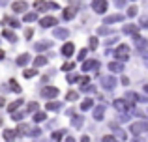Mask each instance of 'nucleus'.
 Returning a JSON list of instances; mask_svg holds the SVG:
<instances>
[{
	"label": "nucleus",
	"mask_w": 148,
	"mask_h": 142,
	"mask_svg": "<svg viewBox=\"0 0 148 142\" xmlns=\"http://www.w3.org/2000/svg\"><path fill=\"white\" fill-rule=\"evenodd\" d=\"M36 19H38V15H36V13H26V15H25V21H26V22L36 21Z\"/></svg>",
	"instance_id": "27"
},
{
	"label": "nucleus",
	"mask_w": 148,
	"mask_h": 142,
	"mask_svg": "<svg viewBox=\"0 0 148 142\" xmlns=\"http://www.w3.org/2000/svg\"><path fill=\"white\" fill-rule=\"evenodd\" d=\"M114 107H116L118 110H126L130 105H127V103L124 101V99H116V101H114Z\"/></svg>",
	"instance_id": "12"
},
{
	"label": "nucleus",
	"mask_w": 148,
	"mask_h": 142,
	"mask_svg": "<svg viewBox=\"0 0 148 142\" xmlns=\"http://www.w3.org/2000/svg\"><path fill=\"white\" fill-rule=\"evenodd\" d=\"M81 142H90V137H86V135H84L83 139H81Z\"/></svg>",
	"instance_id": "48"
},
{
	"label": "nucleus",
	"mask_w": 148,
	"mask_h": 142,
	"mask_svg": "<svg viewBox=\"0 0 148 142\" xmlns=\"http://www.w3.org/2000/svg\"><path fill=\"white\" fill-rule=\"evenodd\" d=\"M88 80H90L88 77H81V79H79V82H81V84H88Z\"/></svg>",
	"instance_id": "41"
},
{
	"label": "nucleus",
	"mask_w": 148,
	"mask_h": 142,
	"mask_svg": "<svg viewBox=\"0 0 148 142\" xmlns=\"http://www.w3.org/2000/svg\"><path fill=\"white\" fill-rule=\"evenodd\" d=\"M4 105H6V99H4V97H0V107H4Z\"/></svg>",
	"instance_id": "49"
},
{
	"label": "nucleus",
	"mask_w": 148,
	"mask_h": 142,
	"mask_svg": "<svg viewBox=\"0 0 148 142\" xmlns=\"http://www.w3.org/2000/svg\"><path fill=\"white\" fill-rule=\"evenodd\" d=\"M36 109H38V103H30V105L26 107V112H34Z\"/></svg>",
	"instance_id": "31"
},
{
	"label": "nucleus",
	"mask_w": 148,
	"mask_h": 142,
	"mask_svg": "<svg viewBox=\"0 0 148 142\" xmlns=\"http://www.w3.org/2000/svg\"><path fill=\"white\" fill-rule=\"evenodd\" d=\"M114 2H116V6H118V7H122L124 4H126V0H114Z\"/></svg>",
	"instance_id": "45"
},
{
	"label": "nucleus",
	"mask_w": 148,
	"mask_h": 142,
	"mask_svg": "<svg viewBox=\"0 0 148 142\" xmlns=\"http://www.w3.org/2000/svg\"><path fill=\"white\" fill-rule=\"evenodd\" d=\"M92 107H94V101H92V99H84L83 105H81V109H83V110H88V109H92Z\"/></svg>",
	"instance_id": "19"
},
{
	"label": "nucleus",
	"mask_w": 148,
	"mask_h": 142,
	"mask_svg": "<svg viewBox=\"0 0 148 142\" xmlns=\"http://www.w3.org/2000/svg\"><path fill=\"white\" fill-rule=\"evenodd\" d=\"M4 58V51H0V60H2Z\"/></svg>",
	"instance_id": "51"
},
{
	"label": "nucleus",
	"mask_w": 148,
	"mask_h": 142,
	"mask_svg": "<svg viewBox=\"0 0 148 142\" xmlns=\"http://www.w3.org/2000/svg\"><path fill=\"white\" fill-rule=\"evenodd\" d=\"M137 11H139V10L133 6V7H130V10H127V15H131V17H133V15H137Z\"/></svg>",
	"instance_id": "36"
},
{
	"label": "nucleus",
	"mask_w": 148,
	"mask_h": 142,
	"mask_svg": "<svg viewBox=\"0 0 148 142\" xmlns=\"http://www.w3.org/2000/svg\"><path fill=\"white\" fill-rule=\"evenodd\" d=\"M141 28H146V17H141Z\"/></svg>",
	"instance_id": "44"
},
{
	"label": "nucleus",
	"mask_w": 148,
	"mask_h": 142,
	"mask_svg": "<svg viewBox=\"0 0 148 142\" xmlns=\"http://www.w3.org/2000/svg\"><path fill=\"white\" fill-rule=\"evenodd\" d=\"M122 15H111V17L105 19V24H111V22H116V21H122Z\"/></svg>",
	"instance_id": "16"
},
{
	"label": "nucleus",
	"mask_w": 148,
	"mask_h": 142,
	"mask_svg": "<svg viewBox=\"0 0 148 142\" xmlns=\"http://www.w3.org/2000/svg\"><path fill=\"white\" fill-rule=\"evenodd\" d=\"M133 142H141V140H133Z\"/></svg>",
	"instance_id": "53"
},
{
	"label": "nucleus",
	"mask_w": 148,
	"mask_h": 142,
	"mask_svg": "<svg viewBox=\"0 0 148 142\" xmlns=\"http://www.w3.org/2000/svg\"><path fill=\"white\" fill-rule=\"evenodd\" d=\"M23 75H25L26 79H30V77L36 75V69H26V71H23Z\"/></svg>",
	"instance_id": "28"
},
{
	"label": "nucleus",
	"mask_w": 148,
	"mask_h": 142,
	"mask_svg": "<svg viewBox=\"0 0 148 142\" xmlns=\"http://www.w3.org/2000/svg\"><path fill=\"white\" fill-rule=\"evenodd\" d=\"M51 41H43V43H36V51H45V49H49L51 47Z\"/></svg>",
	"instance_id": "18"
},
{
	"label": "nucleus",
	"mask_w": 148,
	"mask_h": 142,
	"mask_svg": "<svg viewBox=\"0 0 148 142\" xmlns=\"http://www.w3.org/2000/svg\"><path fill=\"white\" fill-rule=\"evenodd\" d=\"M30 62V56L28 54H21L17 58V66H25V64H28Z\"/></svg>",
	"instance_id": "15"
},
{
	"label": "nucleus",
	"mask_w": 148,
	"mask_h": 142,
	"mask_svg": "<svg viewBox=\"0 0 148 142\" xmlns=\"http://www.w3.org/2000/svg\"><path fill=\"white\" fill-rule=\"evenodd\" d=\"M11 118H13L15 122H21L23 120V114L21 112H11Z\"/></svg>",
	"instance_id": "30"
},
{
	"label": "nucleus",
	"mask_w": 148,
	"mask_h": 142,
	"mask_svg": "<svg viewBox=\"0 0 148 142\" xmlns=\"http://www.w3.org/2000/svg\"><path fill=\"white\" fill-rule=\"evenodd\" d=\"M62 137H64V131H56V133L53 135V139H54V140H62Z\"/></svg>",
	"instance_id": "33"
},
{
	"label": "nucleus",
	"mask_w": 148,
	"mask_h": 142,
	"mask_svg": "<svg viewBox=\"0 0 148 142\" xmlns=\"http://www.w3.org/2000/svg\"><path fill=\"white\" fill-rule=\"evenodd\" d=\"M66 142H75V139H73V137H68V139H66Z\"/></svg>",
	"instance_id": "50"
},
{
	"label": "nucleus",
	"mask_w": 148,
	"mask_h": 142,
	"mask_svg": "<svg viewBox=\"0 0 148 142\" xmlns=\"http://www.w3.org/2000/svg\"><path fill=\"white\" fill-rule=\"evenodd\" d=\"M68 80H69V82H73V80H77V77L75 75H68Z\"/></svg>",
	"instance_id": "47"
},
{
	"label": "nucleus",
	"mask_w": 148,
	"mask_h": 142,
	"mask_svg": "<svg viewBox=\"0 0 148 142\" xmlns=\"http://www.w3.org/2000/svg\"><path fill=\"white\" fill-rule=\"evenodd\" d=\"M94 67H99V62H84V64H83V71L94 69Z\"/></svg>",
	"instance_id": "14"
},
{
	"label": "nucleus",
	"mask_w": 148,
	"mask_h": 142,
	"mask_svg": "<svg viewBox=\"0 0 148 142\" xmlns=\"http://www.w3.org/2000/svg\"><path fill=\"white\" fill-rule=\"evenodd\" d=\"M109 69H111V71H122V69H124V66H122V64L112 62V64H109Z\"/></svg>",
	"instance_id": "20"
},
{
	"label": "nucleus",
	"mask_w": 148,
	"mask_h": 142,
	"mask_svg": "<svg viewBox=\"0 0 148 142\" xmlns=\"http://www.w3.org/2000/svg\"><path fill=\"white\" fill-rule=\"evenodd\" d=\"M83 122H84L83 116H73V118H71V125H73L75 129H79L81 125H83Z\"/></svg>",
	"instance_id": "11"
},
{
	"label": "nucleus",
	"mask_w": 148,
	"mask_h": 142,
	"mask_svg": "<svg viewBox=\"0 0 148 142\" xmlns=\"http://www.w3.org/2000/svg\"><path fill=\"white\" fill-rule=\"evenodd\" d=\"M71 17H75V7H68L64 13V19H71Z\"/></svg>",
	"instance_id": "21"
},
{
	"label": "nucleus",
	"mask_w": 148,
	"mask_h": 142,
	"mask_svg": "<svg viewBox=\"0 0 148 142\" xmlns=\"http://www.w3.org/2000/svg\"><path fill=\"white\" fill-rule=\"evenodd\" d=\"M103 114H105V107L103 105H99V107H96V109H94V118H96V120H101Z\"/></svg>",
	"instance_id": "10"
},
{
	"label": "nucleus",
	"mask_w": 148,
	"mask_h": 142,
	"mask_svg": "<svg viewBox=\"0 0 148 142\" xmlns=\"http://www.w3.org/2000/svg\"><path fill=\"white\" fill-rule=\"evenodd\" d=\"M34 120H36V122H41V120H45V112H38L36 116H34Z\"/></svg>",
	"instance_id": "32"
},
{
	"label": "nucleus",
	"mask_w": 148,
	"mask_h": 142,
	"mask_svg": "<svg viewBox=\"0 0 148 142\" xmlns=\"http://www.w3.org/2000/svg\"><path fill=\"white\" fill-rule=\"evenodd\" d=\"M11 7H13V11L21 13V11H26V10H28V4H26V2H15Z\"/></svg>",
	"instance_id": "8"
},
{
	"label": "nucleus",
	"mask_w": 148,
	"mask_h": 142,
	"mask_svg": "<svg viewBox=\"0 0 148 142\" xmlns=\"http://www.w3.org/2000/svg\"><path fill=\"white\" fill-rule=\"evenodd\" d=\"M19 107H21V99H19V101H15V103H11V105L8 107V110H10V112H13V110L19 109Z\"/></svg>",
	"instance_id": "24"
},
{
	"label": "nucleus",
	"mask_w": 148,
	"mask_h": 142,
	"mask_svg": "<svg viewBox=\"0 0 148 142\" xmlns=\"http://www.w3.org/2000/svg\"><path fill=\"white\" fill-rule=\"evenodd\" d=\"M41 95L47 99H53L58 95V88L56 86H43V90H41Z\"/></svg>",
	"instance_id": "3"
},
{
	"label": "nucleus",
	"mask_w": 148,
	"mask_h": 142,
	"mask_svg": "<svg viewBox=\"0 0 148 142\" xmlns=\"http://www.w3.org/2000/svg\"><path fill=\"white\" fill-rule=\"evenodd\" d=\"M73 67H75V64H66V66H62V69L68 71V69H73Z\"/></svg>",
	"instance_id": "38"
},
{
	"label": "nucleus",
	"mask_w": 148,
	"mask_h": 142,
	"mask_svg": "<svg viewBox=\"0 0 148 142\" xmlns=\"http://www.w3.org/2000/svg\"><path fill=\"white\" fill-rule=\"evenodd\" d=\"M73 51H75V47H73V43H66L64 47H62V54L64 56H71Z\"/></svg>",
	"instance_id": "9"
},
{
	"label": "nucleus",
	"mask_w": 148,
	"mask_h": 142,
	"mask_svg": "<svg viewBox=\"0 0 148 142\" xmlns=\"http://www.w3.org/2000/svg\"><path fill=\"white\" fill-rule=\"evenodd\" d=\"M86 52H88V51H86V49H83V51H81V52H79V60H83V58H84V56H86Z\"/></svg>",
	"instance_id": "40"
},
{
	"label": "nucleus",
	"mask_w": 148,
	"mask_h": 142,
	"mask_svg": "<svg viewBox=\"0 0 148 142\" xmlns=\"http://www.w3.org/2000/svg\"><path fill=\"white\" fill-rule=\"evenodd\" d=\"M98 47V39L96 37H90V49H96Z\"/></svg>",
	"instance_id": "37"
},
{
	"label": "nucleus",
	"mask_w": 148,
	"mask_h": 142,
	"mask_svg": "<svg viewBox=\"0 0 148 142\" xmlns=\"http://www.w3.org/2000/svg\"><path fill=\"white\" fill-rule=\"evenodd\" d=\"M60 103H47V110H60Z\"/></svg>",
	"instance_id": "22"
},
{
	"label": "nucleus",
	"mask_w": 148,
	"mask_h": 142,
	"mask_svg": "<svg viewBox=\"0 0 148 142\" xmlns=\"http://www.w3.org/2000/svg\"><path fill=\"white\" fill-rule=\"evenodd\" d=\"M126 32H127V34H135V32H137V26H135V24H127Z\"/></svg>",
	"instance_id": "29"
},
{
	"label": "nucleus",
	"mask_w": 148,
	"mask_h": 142,
	"mask_svg": "<svg viewBox=\"0 0 148 142\" xmlns=\"http://www.w3.org/2000/svg\"><path fill=\"white\" fill-rule=\"evenodd\" d=\"M98 32H99V34H109V32H111V30H109V28H99Z\"/></svg>",
	"instance_id": "46"
},
{
	"label": "nucleus",
	"mask_w": 148,
	"mask_h": 142,
	"mask_svg": "<svg viewBox=\"0 0 148 142\" xmlns=\"http://www.w3.org/2000/svg\"><path fill=\"white\" fill-rule=\"evenodd\" d=\"M130 131L133 133V135H141V133L148 131V125H146V122H137V124H131Z\"/></svg>",
	"instance_id": "1"
},
{
	"label": "nucleus",
	"mask_w": 148,
	"mask_h": 142,
	"mask_svg": "<svg viewBox=\"0 0 148 142\" xmlns=\"http://www.w3.org/2000/svg\"><path fill=\"white\" fill-rule=\"evenodd\" d=\"M15 137H17V133L11 131V129H6V131H4V139H6L8 142H11V140L15 139Z\"/></svg>",
	"instance_id": "13"
},
{
	"label": "nucleus",
	"mask_w": 148,
	"mask_h": 142,
	"mask_svg": "<svg viewBox=\"0 0 148 142\" xmlns=\"http://www.w3.org/2000/svg\"><path fill=\"white\" fill-rule=\"evenodd\" d=\"M101 86H105L107 90H112V88L116 86V79L114 77H103V79H101Z\"/></svg>",
	"instance_id": "5"
},
{
	"label": "nucleus",
	"mask_w": 148,
	"mask_h": 142,
	"mask_svg": "<svg viewBox=\"0 0 148 142\" xmlns=\"http://www.w3.org/2000/svg\"><path fill=\"white\" fill-rule=\"evenodd\" d=\"M92 10H94L96 13H105V11H107V2H105V0H94Z\"/></svg>",
	"instance_id": "4"
},
{
	"label": "nucleus",
	"mask_w": 148,
	"mask_h": 142,
	"mask_svg": "<svg viewBox=\"0 0 148 142\" xmlns=\"http://www.w3.org/2000/svg\"><path fill=\"white\" fill-rule=\"evenodd\" d=\"M0 125H2V118H0Z\"/></svg>",
	"instance_id": "52"
},
{
	"label": "nucleus",
	"mask_w": 148,
	"mask_h": 142,
	"mask_svg": "<svg viewBox=\"0 0 148 142\" xmlns=\"http://www.w3.org/2000/svg\"><path fill=\"white\" fill-rule=\"evenodd\" d=\"M32 28H28V30H26V32H25V36H26V39H28V37H32Z\"/></svg>",
	"instance_id": "42"
},
{
	"label": "nucleus",
	"mask_w": 148,
	"mask_h": 142,
	"mask_svg": "<svg viewBox=\"0 0 148 142\" xmlns=\"http://www.w3.org/2000/svg\"><path fill=\"white\" fill-rule=\"evenodd\" d=\"M17 131H19V135H25V133L28 131V127H26V125H19V129H17Z\"/></svg>",
	"instance_id": "35"
},
{
	"label": "nucleus",
	"mask_w": 148,
	"mask_h": 142,
	"mask_svg": "<svg viewBox=\"0 0 148 142\" xmlns=\"http://www.w3.org/2000/svg\"><path fill=\"white\" fill-rule=\"evenodd\" d=\"M10 84H11V90H13V92H17V94H19V92H21V86H19V84H17V82H15V80H13V79H11V80H10Z\"/></svg>",
	"instance_id": "26"
},
{
	"label": "nucleus",
	"mask_w": 148,
	"mask_h": 142,
	"mask_svg": "<svg viewBox=\"0 0 148 142\" xmlns=\"http://www.w3.org/2000/svg\"><path fill=\"white\" fill-rule=\"evenodd\" d=\"M4 37H8V39H10L11 43H15V41H17V36H15V34L11 32V30H4Z\"/></svg>",
	"instance_id": "17"
},
{
	"label": "nucleus",
	"mask_w": 148,
	"mask_h": 142,
	"mask_svg": "<svg viewBox=\"0 0 148 142\" xmlns=\"http://www.w3.org/2000/svg\"><path fill=\"white\" fill-rule=\"evenodd\" d=\"M30 135H32V137H38V135H40V129H32V131H30Z\"/></svg>",
	"instance_id": "43"
},
{
	"label": "nucleus",
	"mask_w": 148,
	"mask_h": 142,
	"mask_svg": "<svg viewBox=\"0 0 148 142\" xmlns=\"http://www.w3.org/2000/svg\"><path fill=\"white\" fill-rule=\"evenodd\" d=\"M114 56L120 58V60H127V58H130V47H127V45H120V47L116 49Z\"/></svg>",
	"instance_id": "2"
},
{
	"label": "nucleus",
	"mask_w": 148,
	"mask_h": 142,
	"mask_svg": "<svg viewBox=\"0 0 148 142\" xmlns=\"http://www.w3.org/2000/svg\"><path fill=\"white\" fill-rule=\"evenodd\" d=\"M103 142H118L114 137H103Z\"/></svg>",
	"instance_id": "39"
},
{
	"label": "nucleus",
	"mask_w": 148,
	"mask_h": 142,
	"mask_svg": "<svg viewBox=\"0 0 148 142\" xmlns=\"http://www.w3.org/2000/svg\"><path fill=\"white\" fill-rule=\"evenodd\" d=\"M77 97H79V94H77V92H68V95H66V99H68V101H75Z\"/></svg>",
	"instance_id": "23"
},
{
	"label": "nucleus",
	"mask_w": 148,
	"mask_h": 142,
	"mask_svg": "<svg viewBox=\"0 0 148 142\" xmlns=\"http://www.w3.org/2000/svg\"><path fill=\"white\" fill-rule=\"evenodd\" d=\"M56 22H58V21H56V17H43V19L40 21V24L43 26V28H49V26H54Z\"/></svg>",
	"instance_id": "6"
},
{
	"label": "nucleus",
	"mask_w": 148,
	"mask_h": 142,
	"mask_svg": "<svg viewBox=\"0 0 148 142\" xmlns=\"http://www.w3.org/2000/svg\"><path fill=\"white\" fill-rule=\"evenodd\" d=\"M68 36H69V30H66V28H56L54 30V37H58V39H66Z\"/></svg>",
	"instance_id": "7"
},
{
	"label": "nucleus",
	"mask_w": 148,
	"mask_h": 142,
	"mask_svg": "<svg viewBox=\"0 0 148 142\" xmlns=\"http://www.w3.org/2000/svg\"><path fill=\"white\" fill-rule=\"evenodd\" d=\"M34 64H36L38 67H40V66H45V64H47V58H43V56H40V58H36V62H34Z\"/></svg>",
	"instance_id": "25"
},
{
	"label": "nucleus",
	"mask_w": 148,
	"mask_h": 142,
	"mask_svg": "<svg viewBox=\"0 0 148 142\" xmlns=\"http://www.w3.org/2000/svg\"><path fill=\"white\" fill-rule=\"evenodd\" d=\"M116 137H118V139H122V140H124V139H126V133H124L122 129L118 127V129H116Z\"/></svg>",
	"instance_id": "34"
}]
</instances>
